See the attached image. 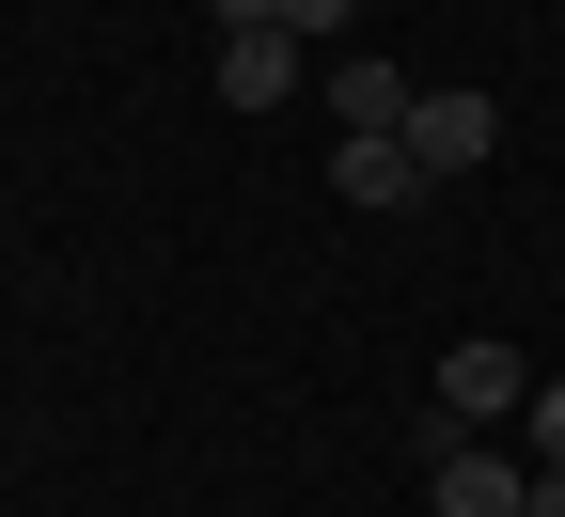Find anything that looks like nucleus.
I'll return each mask as SVG.
<instances>
[{
    "mask_svg": "<svg viewBox=\"0 0 565 517\" xmlns=\"http://www.w3.org/2000/svg\"><path fill=\"white\" fill-rule=\"evenodd\" d=\"M424 392H440V439H519V408H534V360L519 345H440V377H424Z\"/></svg>",
    "mask_w": 565,
    "mask_h": 517,
    "instance_id": "f257e3e1",
    "label": "nucleus"
},
{
    "mask_svg": "<svg viewBox=\"0 0 565 517\" xmlns=\"http://www.w3.org/2000/svg\"><path fill=\"white\" fill-rule=\"evenodd\" d=\"M424 502H440V517H519L534 502V455H519V439H440V455H424Z\"/></svg>",
    "mask_w": 565,
    "mask_h": 517,
    "instance_id": "f03ea898",
    "label": "nucleus"
},
{
    "mask_svg": "<svg viewBox=\"0 0 565 517\" xmlns=\"http://www.w3.org/2000/svg\"><path fill=\"white\" fill-rule=\"evenodd\" d=\"M408 158H424V189H456V173H487V158H503V110H487V95H408Z\"/></svg>",
    "mask_w": 565,
    "mask_h": 517,
    "instance_id": "7ed1b4c3",
    "label": "nucleus"
},
{
    "mask_svg": "<svg viewBox=\"0 0 565 517\" xmlns=\"http://www.w3.org/2000/svg\"><path fill=\"white\" fill-rule=\"evenodd\" d=\"M408 95H424L408 63H377V47H345V63H330V141H393V126H408Z\"/></svg>",
    "mask_w": 565,
    "mask_h": 517,
    "instance_id": "20e7f679",
    "label": "nucleus"
},
{
    "mask_svg": "<svg viewBox=\"0 0 565 517\" xmlns=\"http://www.w3.org/2000/svg\"><path fill=\"white\" fill-rule=\"evenodd\" d=\"M330 189L362 219H393V204H424V158H408V141H330Z\"/></svg>",
    "mask_w": 565,
    "mask_h": 517,
    "instance_id": "39448f33",
    "label": "nucleus"
},
{
    "mask_svg": "<svg viewBox=\"0 0 565 517\" xmlns=\"http://www.w3.org/2000/svg\"><path fill=\"white\" fill-rule=\"evenodd\" d=\"M221 95L236 110H282V95H299V32H221Z\"/></svg>",
    "mask_w": 565,
    "mask_h": 517,
    "instance_id": "423d86ee",
    "label": "nucleus"
},
{
    "mask_svg": "<svg viewBox=\"0 0 565 517\" xmlns=\"http://www.w3.org/2000/svg\"><path fill=\"white\" fill-rule=\"evenodd\" d=\"M519 455H534V471H565V377H534V408H519Z\"/></svg>",
    "mask_w": 565,
    "mask_h": 517,
    "instance_id": "0eeeda50",
    "label": "nucleus"
},
{
    "mask_svg": "<svg viewBox=\"0 0 565 517\" xmlns=\"http://www.w3.org/2000/svg\"><path fill=\"white\" fill-rule=\"evenodd\" d=\"M282 32H299V47H345V32H362V0H282Z\"/></svg>",
    "mask_w": 565,
    "mask_h": 517,
    "instance_id": "6e6552de",
    "label": "nucleus"
},
{
    "mask_svg": "<svg viewBox=\"0 0 565 517\" xmlns=\"http://www.w3.org/2000/svg\"><path fill=\"white\" fill-rule=\"evenodd\" d=\"M204 17H221V32H282V0H204Z\"/></svg>",
    "mask_w": 565,
    "mask_h": 517,
    "instance_id": "1a4fd4ad",
    "label": "nucleus"
},
{
    "mask_svg": "<svg viewBox=\"0 0 565 517\" xmlns=\"http://www.w3.org/2000/svg\"><path fill=\"white\" fill-rule=\"evenodd\" d=\"M519 517H565V471H534V502H519Z\"/></svg>",
    "mask_w": 565,
    "mask_h": 517,
    "instance_id": "9d476101",
    "label": "nucleus"
}]
</instances>
